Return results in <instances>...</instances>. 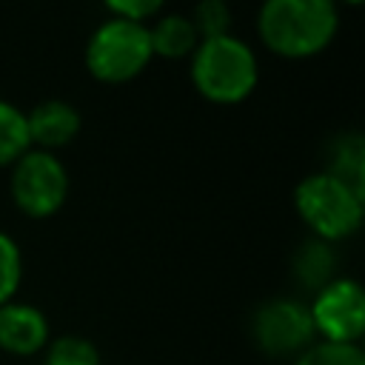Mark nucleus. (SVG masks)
<instances>
[{
    "instance_id": "nucleus-1",
    "label": "nucleus",
    "mask_w": 365,
    "mask_h": 365,
    "mask_svg": "<svg viewBox=\"0 0 365 365\" xmlns=\"http://www.w3.org/2000/svg\"><path fill=\"white\" fill-rule=\"evenodd\" d=\"M339 26L334 0H262L257 31L259 40L279 57L302 60L331 46Z\"/></svg>"
},
{
    "instance_id": "nucleus-2",
    "label": "nucleus",
    "mask_w": 365,
    "mask_h": 365,
    "mask_svg": "<svg viewBox=\"0 0 365 365\" xmlns=\"http://www.w3.org/2000/svg\"><path fill=\"white\" fill-rule=\"evenodd\" d=\"M257 54L234 34L200 40L191 51V83L211 103L234 106L257 88Z\"/></svg>"
},
{
    "instance_id": "nucleus-3",
    "label": "nucleus",
    "mask_w": 365,
    "mask_h": 365,
    "mask_svg": "<svg viewBox=\"0 0 365 365\" xmlns=\"http://www.w3.org/2000/svg\"><path fill=\"white\" fill-rule=\"evenodd\" d=\"M294 205L317 240L336 242L359 231L365 194L348 185L345 180L334 177L331 171H317L297 185Z\"/></svg>"
},
{
    "instance_id": "nucleus-4",
    "label": "nucleus",
    "mask_w": 365,
    "mask_h": 365,
    "mask_svg": "<svg viewBox=\"0 0 365 365\" xmlns=\"http://www.w3.org/2000/svg\"><path fill=\"white\" fill-rule=\"evenodd\" d=\"M148 26L137 20L111 17L100 23L86 43V68L100 83H128L151 63Z\"/></svg>"
},
{
    "instance_id": "nucleus-5",
    "label": "nucleus",
    "mask_w": 365,
    "mask_h": 365,
    "mask_svg": "<svg viewBox=\"0 0 365 365\" xmlns=\"http://www.w3.org/2000/svg\"><path fill=\"white\" fill-rule=\"evenodd\" d=\"M66 197L68 171L54 151L29 148L17 163H11V200L26 217H51L63 208Z\"/></svg>"
},
{
    "instance_id": "nucleus-6",
    "label": "nucleus",
    "mask_w": 365,
    "mask_h": 365,
    "mask_svg": "<svg viewBox=\"0 0 365 365\" xmlns=\"http://www.w3.org/2000/svg\"><path fill=\"white\" fill-rule=\"evenodd\" d=\"M251 336L262 354L277 359H297L308 345L317 342L308 305L288 297L268 299L254 311Z\"/></svg>"
},
{
    "instance_id": "nucleus-7",
    "label": "nucleus",
    "mask_w": 365,
    "mask_h": 365,
    "mask_svg": "<svg viewBox=\"0 0 365 365\" xmlns=\"http://www.w3.org/2000/svg\"><path fill=\"white\" fill-rule=\"evenodd\" d=\"M308 314L322 342L359 345L365 331V291L351 277H334L317 291Z\"/></svg>"
},
{
    "instance_id": "nucleus-8",
    "label": "nucleus",
    "mask_w": 365,
    "mask_h": 365,
    "mask_svg": "<svg viewBox=\"0 0 365 365\" xmlns=\"http://www.w3.org/2000/svg\"><path fill=\"white\" fill-rule=\"evenodd\" d=\"M48 319L37 305L3 302L0 305V351L11 356H31L48 345Z\"/></svg>"
},
{
    "instance_id": "nucleus-9",
    "label": "nucleus",
    "mask_w": 365,
    "mask_h": 365,
    "mask_svg": "<svg viewBox=\"0 0 365 365\" xmlns=\"http://www.w3.org/2000/svg\"><path fill=\"white\" fill-rule=\"evenodd\" d=\"M26 125H29L31 148L54 151L60 145H68L80 134L83 123H80V111L71 103H66V100H46V103H37L26 114Z\"/></svg>"
},
{
    "instance_id": "nucleus-10",
    "label": "nucleus",
    "mask_w": 365,
    "mask_h": 365,
    "mask_svg": "<svg viewBox=\"0 0 365 365\" xmlns=\"http://www.w3.org/2000/svg\"><path fill=\"white\" fill-rule=\"evenodd\" d=\"M148 37H151L154 57H165V60L191 57V51L200 43L191 20L182 17V14H165V17H160L154 26H148Z\"/></svg>"
},
{
    "instance_id": "nucleus-11",
    "label": "nucleus",
    "mask_w": 365,
    "mask_h": 365,
    "mask_svg": "<svg viewBox=\"0 0 365 365\" xmlns=\"http://www.w3.org/2000/svg\"><path fill=\"white\" fill-rule=\"evenodd\" d=\"M334 177L345 180L356 191L365 194V145L359 134H342L331 151V165L325 168Z\"/></svg>"
},
{
    "instance_id": "nucleus-12",
    "label": "nucleus",
    "mask_w": 365,
    "mask_h": 365,
    "mask_svg": "<svg viewBox=\"0 0 365 365\" xmlns=\"http://www.w3.org/2000/svg\"><path fill=\"white\" fill-rule=\"evenodd\" d=\"M294 271L299 277V282L305 288L319 291L322 285H328L334 279V254L331 245L322 240H311L308 245L299 248V254L294 257Z\"/></svg>"
},
{
    "instance_id": "nucleus-13",
    "label": "nucleus",
    "mask_w": 365,
    "mask_h": 365,
    "mask_svg": "<svg viewBox=\"0 0 365 365\" xmlns=\"http://www.w3.org/2000/svg\"><path fill=\"white\" fill-rule=\"evenodd\" d=\"M29 148L31 140H29L26 114L17 106L0 100V165L17 163Z\"/></svg>"
},
{
    "instance_id": "nucleus-14",
    "label": "nucleus",
    "mask_w": 365,
    "mask_h": 365,
    "mask_svg": "<svg viewBox=\"0 0 365 365\" xmlns=\"http://www.w3.org/2000/svg\"><path fill=\"white\" fill-rule=\"evenodd\" d=\"M46 365H100V354L94 342H88L86 336L66 334V336L48 339Z\"/></svg>"
},
{
    "instance_id": "nucleus-15",
    "label": "nucleus",
    "mask_w": 365,
    "mask_h": 365,
    "mask_svg": "<svg viewBox=\"0 0 365 365\" xmlns=\"http://www.w3.org/2000/svg\"><path fill=\"white\" fill-rule=\"evenodd\" d=\"M188 20H191L200 40L231 34V9H228L225 0H197Z\"/></svg>"
},
{
    "instance_id": "nucleus-16",
    "label": "nucleus",
    "mask_w": 365,
    "mask_h": 365,
    "mask_svg": "<svg viewBox=\"0 0 365 365\" xmlns=\"http://www.w3.org/2000/svg\"><path fill=\"white\" fill-rule=\"evenodd\" d=\"M294 365H365V354L359 345H339V342L317 339L294 359Z\"/></svg>"
},
{
    "instance_id": "nucleus-17",
    "label": "nucleus",
    "mask_w": 365,
    "mask_h": 365,
    "mask_svg": "<svg viewBox=\"0 0 365 365\" xmlns=\"http://www.w3.org/2000/svg\"><path fill=\"white\" fill-rule=\"evenodd\" d=\"M23 279V257H20V248L17 242L0 231V305L14 299L17 294V285Z\"/></svg>"
},
{
    "instance_id": "nucleus-18",
    "label": "nucleus",
    "mask_w": 365,
    "mask_h": 365,
    "mask_svg": "<svg viewBox=\"0 0 365 365\" xmlns=\"http://www.w3.org/2000/svg\"><path fill=\"white\" fill-rule=\"evenodd\" d=\"M106 9L114 14V17H123V20H137V23H145L148 17H154L160 11V6L165 0H103Z\"/></svg>"
},
{
    "instance_id": "nucleus-19",
    "label": "nucleus",
    "mask_w": 365,
    "mask_h": 365,
    "mask_svg": "<svg viewBox=\"0 0 365 365\" xmlns=\"http://www.w3.org/2000/svg\"><path fill=\"white\" fill-rule=\"evenodd\" d=\"M334 3H336V6H339V3H345V6H359L362 0H334Z\"/></svg>"
}]
</instances>
